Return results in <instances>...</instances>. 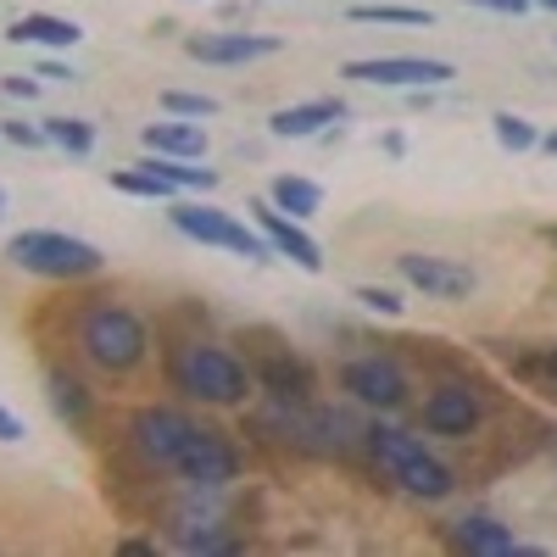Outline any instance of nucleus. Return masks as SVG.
Returning a JSON list of instances; mask_svg holds the SVG:
<instances>
[{"instance_id":"nucleus-4","label":"nucleus","mask_w":557,"mask_h":557,"mask_svg":"<svg viewBox=\"0 0 557 557\" xmlns=\"http://www.w3.org/2000/svg\"><path fill=\"white\" fill-rule=\"evenodd\" d=\"M362 446H368V457L380 462V469L407 491V496H418V502H446L451 491H457V474L446 469V462L418 441V435H407V430H396V424H368L362 430Z\"/></svg>"},{"instance_id":"nucleus-30","label":"nucleus","mask_w":557,"mask_h":557,"mask_svg":"<svg viewBox=\"0 0 557 557\" xmlns=\"http://www.w3.org/2000/svg\"><path fill=\"white\" fill-rule=\"evenodd\" d=\"M39 78H57V84H73L78 73H73L67 62H39Z\"/></svg>"},{"instance_id":"nucleus-25","label":"nucleus","mask_w":557,"mask_h":557,"mask_svg":"<svg viewBox=\"0 0 557 557\" xmlns=\"http://www.w3.org/2000/svg\"><path fill=\"white\" fill-rule=\"evenodd\" d=\"M351 296H357L368 312H385V318H401V307H407V301H401L396 290H385V285H357Z\"/></svg>"},{"instance_id":"nucleus-12","label":"nucleus","mask_w":557,"mask_h":557,"mask_svg":"<svg viewBox=\"0 0 557 557\" xmlns=\"http://www.w3.org/2000/svg\"><path fill=\"white\" fill-rule=\"evenodd\" d=\"M184 51L207 67H246V62H262V57H278L285 39L278 34H196L184 39Z\"/></svg>"},{"instance_id":"nucleus-18","label":"nucleus","mask_w":557,"mask_h":557,"mask_svg":"<svg viewBox=\"0 0 557 557\" xmlns=\"http://www.w3.org/2000/svg\"><path fill=\"white\" fill-rule=\"evenodd\" d=\"M146 151H157V157H207V128L201 123H190V117H162V123H146Z\"/></svg>"},{"instance_id":"nucleus-17","label":"nucleus","mask_w":557,"mask_h":557,"mask_svg":"<svg viewBox=\"0 0 557 557\" xmlns=\"http://www.w3.org/2000/svg\"><path fill=\"white\" fill-rule=\"evenodd\" d=\"M451 541H457L462 552H474V557H513V552H524L513 530L496 524V519H485V513L457 519V524H451Z\"/></svg>"},{"instance_id":"nucleus-26","label":"nucleus","mask_w":557,"mask_h":557,"mask_svg":"<svg viewBox=\"0 0 557 557\" xmlns=\"http://www.w3.org/2000/svg\"><path fill=\"white\" fill-rule=\"evenodd\" d=\"M0 139H12V146H23V151H39V146H51V139H45V128H39V123H23V117L0 123Z\"/></svg>"},{"instance_id":"nucleus-19","label":"nucleus","mask_w":557,"mask_h":557,"mask_svg":"<svg viewBox=\"0 0 557 557\" xmlns=\"http://www.w3.org/2000/svg\"><path fill=\"white\" fill-rule=\"evenodd\" d=\"M268 201L278 207V212H290V218H318V207H323V190L312 178H301V173H278L273 184H268Z\"/></svg>"},{"instance_id":"nucleus-15","label":"nucleus","mask_w":557,"mask_h":557,"mask_svg":"<svg viewBox=\"0 0 557 557\" xmlns=\"http://www.w3.org/2000/svg\"><path fill=\"white\" fill-rule=\"evenodd\" d=\"M12 45H39V51H73L84 39V28L73 17H51V12H23L12 28H7Z\"/></svg>"},{"instance_id":"nucleus-14","label":"nucleus","mask_w":557,"mask_h":557,"mask_svg":"<svg viewBox=\"0 0 557 557\" xmlns=\"http://www.w3.org/2000/svg\"><path fill=\"white\" fill-rule=\"evenodd\" d=\"M251 374H257V385H262L273 401H312V368H307L290 346L268 351Z\"/></svg>"},{"instance_id":"nucleus-34","label":"nucleus","mask_w":557,"mask_h":557,"mask_svg":"<svg viewBox=\"0 0 557 557\" xmlns=\"http://www.w3.org/2000/svg\"><path fill=\"white\" fill-rule=\"evenodd\" d=\"M0 207H7V190H0Z\"/></svg>"},{"instance_id":"nucleus-1","label":"nucleus","mask_w":557,"mask_h":557,"mask_svg":"<svg viewBox=\"0 0 557 557\" xmlns=\"http://www.w3.org/2000/svg\"><path fill=\"white\" fill-rule=\"evenodd\" d=\"M128 451L146 462L151 474H173L190 491H228L240 480V451L223 430H207L201 418H190L184 407H162L146 401L128 412Z\"/></svg>"},{"instance_id":"nucleus-8","label":"nucleus","mask_w":557,"mask_h":557,"mask_svg":"<svg viewBox=\"0 0 557 557\" xmlns=\"http://www.w3.org/2000/svg\"><path fill=\"white\" fill-rule=\"evenodd\" d=\"M485 424V396L469 380H446L424 396V430L441 441H469Z\"/></svg>"},{"instance_id":"nucleus-23","label":"nucleus","mask_w":557,"mask_h":557,"mask_svg":"<svg viewBox=\"0 0 557 557\" xmlns=\"http://www.w3.org/2000/svg\"><path fill=\"white\" fill-rule=\"evenodd\" d=\"M351 23H391V28H424V7H351Z\"/></svg>"},{"instance_id":"nucleus-32","label":"nucleus","mask_w":557,"mask_h":557,"mask_svg":"<svg viewBox=\"0 0 557 557\" xmlns=\"http://www.w3.org/2000/svg\"><path fill=\"white\" fill-rule=\"evenodd\" d=\"M546 374H552V380H557V351H552V357H546Z\"/></svg>"},{"instance_id":"nucleus-13","label":"nucleus","mask_w":557,"mask_h":557,"mask_svg":"<svg viewBox=\"0 0 557 557\" xmlns=\"http://www.w3.org/2000/svg\"><path fill=\"white\" fill-rule=\"evenodd\" d=\"M341 117H346V101L341 96H312V101H296V107H278L268 117V134L273 139H312V134H323V128L341 123Z\"/></svg>"},{"instance_id":"nucleus-16","label":"nucleus","mask_w":557,"mask_h":557,"mask_svg":"<svg viewBox=\"0 0 557 557\" xmlns=\"http://www.w3.org/2000/svg\"><path fill=\"white\" fill-rule=\"evenodd\" d=\"M45 396H51V407H57V418L67 430H89L96 396H89V385L73 374V368H51V374H45Z\"/></svg>"},{"instance_id":"nucleus-3","label":"nucleus","mask_w":557,"mask_h":557,"mask_svg":"<svg viewBox=\"0 0 557 557\" xmlns=\"http://www.w3.org/2000/svg\"><path fill=\"white\" fill-rule=\"evenodd\" d=\"M168 391L201 407H246V396L257 391V374L228 346L196 335V341L168 346Z\"/></svg>"},{"instance_id":"nucleus-31","label":"nucleus","mask_w":557,"mask_h":557,"mask_svg":"<svg viewBox=\"0 0 557 557\" xmlns=\"http://www.w3.org/2000/svg\"><path fill=\"white\" fill-rule=\"evenodd\" d=\"M541 151H546V157H557V128H552V134H541Z\"/></svg>"},{"instance_id":"nucleus-5","label":"nucleus","mask_w":557,"mask_h":557,"mask_svg":"<svg viewBox=\"0 0 557 557\" xmlns=\"http://www.w3.org/2000/svg\"><path fill=\"white\" fill-rule=\"evenodd\" d=\"M12 268L34 273V278H57V285H78V278H96L107 268L101 246H89L67 228H17L7 240Z\"/></svg>"},{"instance_id":"nucleus-9","label":"nucleus","mask_w":557,"mask_h":557,"mask_svg":"<svg viewBox=\"0 0 557 557\" xmlns=\"http://www.w3.org/2000/svg\"><path fill=\"white\" fill-rule=\"evenodd\" d=\"M341 391L362 407H374V412H396L407 401V374H401V362L396 357H351L341 368Z\"/></svg>"},{"instance_id":"nucleus-11","label":"nucleus","mask_w":557,"mask_h":557,"mask_svg":"<svg viewBox=\"0 0 557 557\" xmlns=\"http://www.w3.org/2000/svg\"><path fill=\"white\" fill-rule=\"evenodd\" d=\"M251 218H257V228H262V240L273 246V257H290L301 273H323V246L307 235V223H301V218L278 212L273 201H257Z\"/></svg>"},{"instance_id":"nucleus-21","label":"nucleus","mask_w":557,"mask_h":557,"mask_svg":"<svg viewBox=\"0 0 557 557\" xmlns=\"http://www.w3.org/2000/svg\"><path fill=\"white\" fill-rule=\"evenodd\" d=\"M39 128H45V139H51L57 151H67V157H89V151H96V128H89L84 117H45Z\"/></svg>"},{"instance_id":"nucleus-7","label":"nucleus","mask_w":557,"mask_h":557,"mask_svg":"<svg viewBox=\"0 0 557 557\" xmlns=\"http://www.w3.org/2000/svg\"><path fill=\"white\" fill-rule=\"evenodd\" d=\"M341 78L385 84V89H435V84H451L457 67L441 62V57H357V62L341 67Z\"/></svg>"},{"instance_id":"nucleus-24","label":"nucleus","mask_w":557,"mask_h":557,"mask_svg":"<svg viewBox=\"0 0 557 557\" xmlns=\"http://www.w3.org/2000/svg\"><path fill=\"white\" fill-rule=\"evenodd\" d=\"M162 112H168V117H190V123H201V117H218V96H190V89H168V96H162Z\"/></svg>"},{"instance_id":"nucleus-2","label":"nucleus","mask_w":557,"mask_h":557,"mask_svg":"<svg viewBox=\"0 0 557 557\" xmlns=\"http://www.w3.org/2000/svg\"><path fill=\"white\" fill-rule=\"evenodd\" d=\"M73 351L84 368H96L101 380H134V374H146V362H151V323L139 318L134 307L101 296V301H89L78 307L73 318Z\"/></svg>"},{"instance_id":"nucleus-29","label":"nucleus","mask_w":557,"mask_h":557,"mask_svg":"<svg viewBox=\"0 0 557 557\" xmlns=\"http://www.w3.org/2000/svg\"><path fill=\"white\" fill-rule=\"evenodd\" d=\"M23 435H28V430H23V418H17L7 401H0V446H17Z\"/></svg>"},{"instance_id":"nucleus-6","label":"nucleus","mask_w":557,"mask_h":557,"mask_svg":"<svg viewBox=\"0 0 557 557\" xmlns=\"http://www.w3.org/2000/svg\"><path fill=\"white\" fill-rule=\"evenodd\" d=\"M168 218L184 240H196V246H212V251H228V257H251V262H268L273 246L262 240V228L235 218V212H223L212 201H168Z\"/></svg>"},{"instance_id":"nucleus-22","label":"nucleus","mask_w":557,"mask_h":557,"mask_svg":"<svg viewBox=\"0 0 557 557\" xmlns=\"http://www.w3.org/2000/svg\"><path fill=\"white\" fill-rule=\"evenodd\" d=\"M491 128H496V146H502V151H513V157L541 146L535 123H530V117H519V112H496V117H491Z\"/></svg>"},{"instance_id":"nucleus-10","label":"nucleus","mask_w":557,"mask_h":557,"mask_svg":"<svg viewBox=\"0 0 557 557\" xmlns=\"http://www.w3.org/2000/svg\"><path fill=\"white\" fill-rule=\"evenodd\" d=\"M396 273L407 278L412 290H424L430 301H462V296H474V268H462L451 257H435V251H401L396 257Z\"/></svg>"},{"instance_id":"nucleus-28","label":"nucleus","mask_w":557,"mask_h":557,"mask_svg":"<svg viewBox=\"0 0 557 557\" xmlns=\"http://www.w3.org/2000/svg\"><path fill=\"white\" fill-rule=\"evenodd\" d=\"M462 7H480V12H496V17H524L530 0H462Z\"/></svg>"},{"instance_id":"nucleus-20","label":"nucleus","mask_w":557,"mask_h":557,"mask_svg":"<svg viewBox=\"0 0 557 557\" xmlns=\"http://www.w3.org/2000/svg\"><path fill=\"white\" fill-rule=\"evenodd\" d=\"M112 190L139 196V201H178V184L162 178L151 157H146V162H134V168H117V173H112Z\"/></svg>"},{"instance_id":"nucleus-33","label":"nucleus","mask_w":557,"mask_h":557,"mask_svg":"<svg viewBox=\"0 0 557 557\" xmlns=\"http://www.w3.org/2000/svg\"><path fill=\"white\" fill-rule=\"evenodd\" d=\"M530 7H546V12H557V0H530Z\"/></svg>"},{"instance_id":"nucleus-27","label":"nucleus","mask_w":557,"mask_h":557,"mask_svg":"<svg viewBox=\"0 0 557 557\" xmlns=\"http://www.w3.org/2000/svg\"><path fill=\"white\" fill-rule=\"evenodd\" d=\"M0 96H12V101H34V96H39V73H7V78H0Z\"/></svg>"}]
</instances>
